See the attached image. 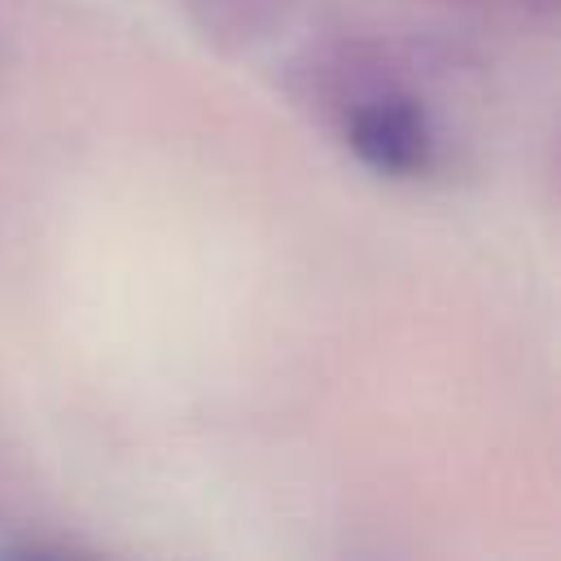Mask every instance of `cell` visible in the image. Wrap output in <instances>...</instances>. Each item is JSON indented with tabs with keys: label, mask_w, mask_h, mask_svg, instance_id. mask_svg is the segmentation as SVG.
<instances>
[{
	"label": "cell",
	"mask_w": 561,
	"mask_h": 561,
	"mask_svg": "<svg viewBox=\"0 0 561 561\" xmlns=\"http://www.w3.org/2000/svg\"><path fill=\"white\" fill-rule=\"evenodd\" d=\"M346 140L381 175L408 180L434 162V127L412 96H377L359 105L346 123Z\"/></svg>",
	"instance_id": "cell-1"
}]
</instances>
